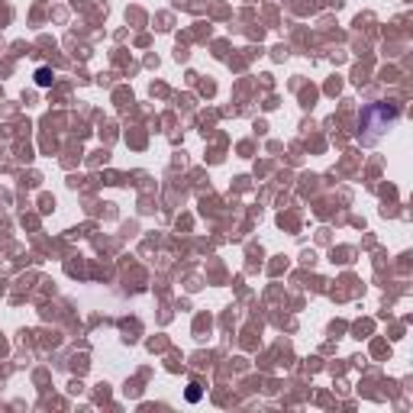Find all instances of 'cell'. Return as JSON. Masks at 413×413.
<instances>
[{
  "mask_svg": "<svg viewBox=\"0 0 413 413\" xmlns=\"http://www.w3.org/2000/svg\"><path fill=\"white\" fill-rule=\"evenodd\" d=\"M36 85H39V87H49L52 85V71H49V68H39V71H36Z\"/></svg>",
  "mask_w": 413,
  "mask_h": 413,
  "instance_id": "6da1fadb",
  "label": "cell"
}]
</instances>
